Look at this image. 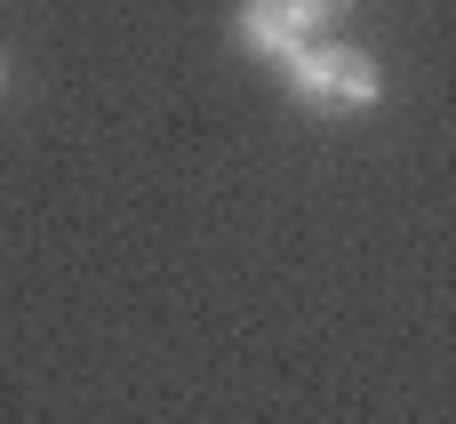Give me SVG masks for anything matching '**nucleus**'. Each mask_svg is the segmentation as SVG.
Masks as SVG:
<instances>
[{"instance_id":"f257e3e1","label":"nucleus","mask_w":456,"mask_h":424,"mask_svg":"<svg viewBox=\"0 0 456 424\" xmlns=\"http://www.w3.org/2000/svg\"><path fill=\"white\" fill-rule=\"evenodd\" d=\"M289 88H297V104H313V112H369L377 104V64L361 56V48H345V40H313V48H297L289 56Z\"/></svg>"},{"instance_id":"f03ea898","label":"nucleus","mask_w":456,"mask_h":424,"mask_svg":"<svg viewBox=\"0 0 456 424\" xmlns=\"http://www.w3.org/2000/svg\"><path fill=\"white\" fill-rule=\"evenodd\" d=\"M232 32H240V48H248V56H273V64H289L297 48H313V24H305L289 0H240Z\"/></svg>"},{"instance_id":"7ed1b4c3","label":"nucleus","mask_w":456,"mask_h":424,"mask_svg":"<svg viewBox=\"0 0 456 424\" xmlns=\"http://www.w3.org/2000/svg\"><path fill=\"white\" fill-rule=\"evenodd\" d=\"M289 8H297V16L313 24V40H321V32H329V24H337V16H345L353 0H289Z\"/></svg>"},{"instance_id":"20e7f679","label":"nucleus","mask_w":456,"mask_h":424,"mask_svg":"<svg viewBox=\"0 0 456 424\" xmlns=\"http://www.w3.org/2000/svg\"><path fill=\"white\" fill-rule=\"evenodd\" d=\"M0 80H8V64H0Z\"/></svg>"}]
</instances>
